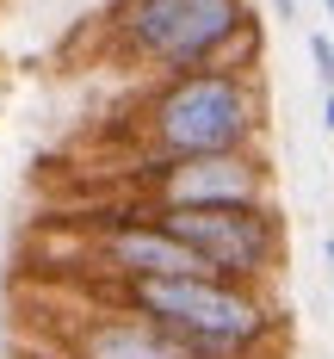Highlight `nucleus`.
Returning <instances> with one entry per match:
<instances>
[{"mask_svg": "<svg viewBox=\"0 0 334 359\" xmlns=\"http://www.w3.org/2000/svg\"><path fill=\"white\" fill-rule=\"evenodd\" d=\"M118 304L174 328L198 359H266L285 334V310L266 285L217 279V273H161V279H118Z\"/></svg>", "mask_w": 334, "mask_h": 359, "instance_id": "f257e3e1", "label": "nucleus"}, {"mask_svg": "<svg viewBox=\"0 0 334 359\" xmlns=\"http://www.w3.org/2000/svg\"><path fill=\"white\" fill-rule=\"evenodd\" d=\"M118 43L155 74H186V69L254 74L260 19L248 0H124Z\"/></svg>", "mask_w": 334, "mask_h": 359, "instance_id": "f03ea898", "label": "nucleus"}, {"mask_svg": "<svg viewBox=\"0 0 334 359\" xmlns=\"http://www.w3.org/2000/svg\"><path fill=\"white\" fill-rule=\"evenodd\" d=\"M266 124L254 74L242 69H186L161 74L143 100V143L148 155H229L254 149Z\"/></svg>", "mask_w": 334, "mask_h": 359, "instance_id": "7ed1b4c3", "label": "nucleus"}, {"mask_svg": "<svg viewBox=\"0 0 334 359\" xmlns=\"http://www.w3.org/2000/svg\"><path fill=\"white\" fill-rule=\"evenodd\" d=\"M161 217V229H174L186 248L204 260V273L217 279H242V285H266L285 266V217L279 205H148Z\"/></svg>", "mask_w": 334, "mask_h": 359, "instance_id": "20e7f679", "label": "nucleus"}, {"mask_svg": "<svg viewBox=\"0 0 334 359\" xmlns=\"http://www.w3.org/2000/svg\"><path fill=\"white\" fill-rule=\"evenodd\" d=\"M143 205H266L272 198V161L260 149L229 155H148L137 174Z\"/></svg>", "mask_w": 334, "mask_h": 359, "instance_id": "39448f33", "label": "nucleus"}, {"mask_svg": "<svg viewBox=\"0 0 334 359\" xmlns=\"http://www.w3.org/2000/svg\"><path fill=\"white\" fill-rule=\"evenodd\" d=\"M93 254L111 279H161V273H204V260L186 248L174 229H161V217L137 205V211L111 217L93 229Z\"/></svg>", "mask_w": 334, "mask_h": 359, "instance_id": "423d86ee", "label": "nucleus"}, {"mask_svg": "<svg viewBox=\"0 0 334 359\" xmlns=\"http://www.w3.org/2000/svg\"><path fill=\"white\" fill-rule=\"evenodd\" d=\"M69 359H198L174 328H161L155 316L137 310H99L69 334Z\"/></svg>", "mask_w": 334, "mask_h": 359, "instance_id": "0eeeda50", "label": "nucleus"}, {"mask_svg": "<svg viewBox=\"0 0 334 359\" xmlns=\"http://www.w3.org/2000/svg\"><path fill=\"white\" fill-rule=\"evenodd\" d=\"M309 69L322 81V93H334V32H309Z\"/></svg>", "mask_w": 334, "mask_h": 359, "instance_id": "6e6552de", "label": "nucleus"}, {"mask_svg": "<svg viewBox=\"0 0 334 359\" xmlns=\"http://www.w3.org/2000/svg\"><path fill=\"white\" fill-rule=\"evenodd\" d=\"M272 13H279V25H297V0H272Z\"/></svg>", "mask_w": 334, "mask_h": 359, "instance_id": "1a4fd4ad", "label": "nucleus"}, {"mask_svg": "<svg viewBox=\"0 0 334 359\" xmlns=\"http://www.w3.org/2000/svg\"><path fill=\"white\" fill-rule=\"evenodd\" d=\"M322 130L334 137V93H322Z\"/></svg>", "mask_w": 334, "mask_h": 359, "instance_id": "9d476101", "label": "nucleus"}, {"mask_svg": "<svg viewBox=\"0 0 334 359\" xmlns=\"http://www.w3.org/2000/svg\"><path fill=\"white\" fill-rule=\"evenodd\" d=\"M322 260H328V273H334V236H328V242H322Z\"/></svg>", "mask_w": 334, "mask_h": 359, "instance_id": "9b49d317", "label": "nucleus"}, {"mask_svg": "<svg viewBox=\"0 0 334 359\" xmlns=\"http://www.w3.org/2000/svg\"><path fill=\"white\" fill-rule=\"evenodd\" d=\"M118 6H124V0H118Z\"/></svg>", "mask_w": 334, "mask_h": 359, "instance_id": "f8f14e48", "label": "nucleus"}]
</instances>
